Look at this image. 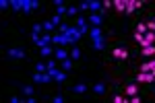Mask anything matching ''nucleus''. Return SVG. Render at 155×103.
Here are the masks:
<instances>
[{"label":"nucleus","instance_id":"1","mask_svg":"<svg viewBox=\"0 0 155 103\" xmlns=\"http://www.w3.org/2000/svg\"><path fill=\"white\" fill-rule=\"evenodd\" d=\"M139 43H141L143 47H147V45H153V43H155V33H153V31H147Z\"/></svg>","mask_w":155,"mask_h":103},{"label":"nucleus","instance_id":"2","mask_svg":"<svg viewBox=\"0 0 155 103\" xmlns=\"http://www.w3.org/2000/svg\"><path fill=\"white\" fill-rule=\"evenodd\" d=\"M155 74L153 72H139V83H153Z\"/></svg>","mask_w":155,"mask_h":103},{"label":"nucleus","instance_id":"3","mask_svg":"<svg viewBox=\"0 0 155 103\" xmlns=\"http://www.w3.org/2000/svg\"><path fill=\"white\" fill-rule=\"evenodd\" d=\"M112 54H114V58H122V60H124V58H128V52H126V49H122V47H116Z\"/></svg>","mask_w":155,"mask_h":103},{"label":"nucleus","instance_id":"4","mask_svg":"<svg viewBox=\"0 0 155 103\" xmlns=\"http://www.w3.org/2000/svg\"><path fill=\"white\" fill-rule=\"evenodd\" d=\"M114 8L116 10H126V0H114Z\"/></svg>","mask_w":155,"mask_h":103},{"label":"nucleus","instance_id":"5","mask_svg":"<svg viewBox=\"0 0 155 103\" xmlns=\"http://www.w3.org/2000/svg\"><path fill=\"white\" fill-rule=\"evenodd\" d=\"M143 54H145V56H155V43H153V45L143 47Z\"/></svg>","mask_w":155,"mask_h":103},{"label":"nucleus","instance_id":"6","mask_svg":"<svg viewBox=\"0 0 155 103\" xmlns=\"http://www.w3.org/2000/svg\"><path fill=\"white\" fill-rule=\"evenodd\" d=\"M149 29H147V23H139V27H137V33H141V35H145Z\"/></svg>","mask_w":155,"mask_h":103},{"label":"nucleus","instance_id":"7","mask_svg":"<svg viewBox=\"0 0 155 103\" xmlns=\"http://www.w3.org/2000/svg\"><path fill=\"white\" fill-rule=\"evenodd\" d=\"M137 8V4H135V0H126V13H132Z\"/></svg>","mask_w":155,"mask_h":103},{"label":"nucleus","instance_id":"8","mask_svg":"<svg viewBox=\"0 0 155 103\" xmlns=\"http://www.w3.org/2000/svg\"><path fill=\"white\" fill-rule=\"evenodd\" d=\"M126 93H128V95H130V97H132V95H137V93H139V89H137V87H135V85H130V87H128V89H126Z\"/></svg>","mask_w":155,"mask_h":103},{"label":"nucleus","instance_id":"9","mask_svg":"<svg viewBox=\"0 0 155 103\" xmlns=\"http://www.w3.org/2000/svg\"><path fill=\"white\" fill-rule=\"evenodd\" d=\"M89 19H91V23H93V25H99V23H101V17H99V15H91Z\"/></svg>","mask_w":155,"mask_h":103},{"label":"nucleus","instance_id":"10","mask_svg":"<svg viewBox=\"0 0 155 103\" xmlns=\"http://www.w3.org/2000/svg\"><path fill=\"white\" fill-rule=\"evenodd\" d=\"M91 37H93V39H95V41H97V39H99V37H101V35H99V29H97V27H95V29H93V31H91Z\"/></svg>","mask_w":155,"mask_h":103},{"label":"nucleus","instance_id":"11","mask_svg":"<svg viewBox=\"0 0 155 103\" xmlns=\"http://www.w3.org/2000/svg\"><path fill=\"white\" fill-rule=\"evenodd\" d=\"M128 103H141V97H139V95H132V97L128 99Z\"/></svg>","mask_w":155,"mask_h":103},{"label":"nucleus","instance_id":"12","mask_svg":"<svg viewBox=\"0 0 155 103\" xmlns=\"http://www.w3.org/2000/svg\"><path fill=\"white\" fill-rule=\"evenodd\" d=\"M10 56H15V58H23V52H19V49H13V52H10Z\"/></svg>","mask_w":155,"mask_h":103},{"label":"nucleus","instance_id":"13","mask_svg":"<svg viewBox=\"0 0 155 103\" xmlns=\"http://www.w3.org/2000/svg\"><path fill=\"white\" fill-rule=\"evenodd\" d=\"M114 103H128V101H126V99H122L120 95H116V97H114Z\"/></svg>","mask_w":155,"mask_h":103},{"label":"nucleus","instance_id":"14","mask_svg":"<svg viewBox=\"0 0 155 103\" xmlns=\"http://www.w3.org/2000/svg\"><path fill=\"white\" fill-rule=\"evenodd\" d=\"M58 58H60V60H66V52H64V49H58Z\"/></svg>","mask_w":155,"mask_h":103},{"label":"nucleus","instance_id":"15","mask_svg":"<svg viewBox=\"0 0 155 103\" xmlns=\"http://www.w3.org/2000/svg\"><path fill=\"white\" fill-rule=\"evenodd\" d=\"M147 29H149V31H153V33H155V21H151V23H147Z\"/></svg>","mask_w":155,"mask_h":103},{"label":"nucleus","instance_id":"16","mask_svg":"<svg viewBox=\"0 0 155 103\" xmlns=\"http://www.w3.org/2000/svg\"><path fill=\"white\" fill-rule=\"evenodd\" d=\"M71 54H73V58H75V60H77V58H79V56H81V52H79V49H73V52H71Z\"/></svg>","mask_w":155,"mask_h":103},{"label":"nucleus","instance_id":"17","mask_svg":"<svg viewBox=\"0 0 155 103\" xmlns=\"http://www.w3.org/2000/svg\"><path fill=\"white\" fill-rule=\"evenodd\" d=\"M56 81H58V83H62V81H64V74H62V72H58V74H56Z\"/></svg>","mask_w":155,"mask_h":103},{"label":"nucleus","instance_id":"18","mask_svg":"<svg viewBox=\"0 0 155 103\" xmlns=\"http://www.w3.org/2000/svg\"><path fill=\"white\" fill-rule=\"evenodd\" d=\"M41 54H43V56H48V54H50V47L43 45V47H41Z\"/></svg>","mask_w":155,"mask_h":103},{"label":"nucleus","instance_id":"19","mask_svg":"<svg viewBox=\"0 0 155 103\" xmlns=\"http://www.w3.org/2000/svg\"><path fill=\"white\" fill-rule=\"evenodd\" d=\"M75 91H77V93H83V91H85V85H77V89H75Z\"/></svg>","mask_w":155,"mask_h":103},{"label":"nucleus","instance_id":"20","mask_svg":"<svg viewBox=\"0 0 155 103\" xmlns=\"http://www.w3.org/2000/svg\"><path fill=\"white\" fill-rule=\"evenodd\" d=\"M95 93H103V85H95Z\"/></svg>","mask_w":155,"mask_h":103},{"label":"nucleus","instance_id":"21","mask_svg":"<svg viewBox=\"0 0 155 103\" xmlns=\"http://www.w3.org/2000/svg\"><path fill=\"white\" fill-rule=\"evenodd\" d=\"M37 70H39V72H43V70H48V66H43V64H37Z\"/></svg>","mask_w":155,"mask_h":103},{"label":"nucleus","instance_id":"22","mask_svg":"<svg viewBox=\"0 0 155 103\" xmlns=\"http://www.w3.org/2000/svg\"><path fill=\"white\" fill-rule=\"evenodd\" d=\"M89 6H91V8H93V10H97V8H99V2H91V4H89Z\"/></svg>","mask_w":155,"mask_h":103}]
</instances>
